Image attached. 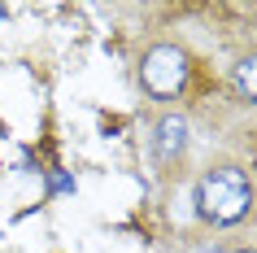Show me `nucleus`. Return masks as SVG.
Wrapping results in <instances>:
<instances>
[{
  "label": "nucleus",
  "mask_w": 257,
  "mask_h": 253,
  "mask_svg": "<svg viewBox=\"0 0 257 253\" xmlns=\"http://www.w3.org/2000/svg\"><path fill=\"white\" fill-rule=\"evenodd\" d=\"M253 210V188L240 166H214L196 179V214L214 227H235Z\"/></svg>",
  "instance_id": "1"
},
{
  "label": "nucleus",
  "mask_w": 257,
  "mask_h": 253,
  "mask_svg": "<svg viewBox=\"0 0 257 253\" xmlns=\"http://www.w3.org/2000/svg\"><path fill=\"white\" fill-rule=\"evenodd\" d=\"M140 83L144 92L157 101H170L188 88V53L179 44H153L149 53L140 57Z\"/></svg>",
  "instance_id": "2"
},
{
  "label": "nucleus",
  "mask_w": 257,
  "mask_h": 253,
  "mask_svg": "<svg viewBox=\"0 0 257 253\" xmlns=\"http://www.w3.org/2000/svg\"><path fill=\"white\" fill-rule=\"evenodd\" d=\"M183 148H188V118H183V114H166V118L153 127V157L157 161H175Z\"/></svg>",
  "instance_id": "3"
},
{
  "label": "nucleus",
  "mask_w": 257,
  "mask_h": 253,
  "mask_svg": "<svg viewBox=\"0 0 257 253\" xmlns=\"http://www.w3.org/2000/svg\"><path fill=\"white\" fill-rule=\"evenodd\" d=\"M231 88H235L240 101L257 105V53H248V57L235 61V70H231Z\"/></svg>",
  "instance_id": "4"
},
{
  "label": "nucleus",
  "mask_w": 257,
  "mask_h": 253,
  "mask_svg": "<svg viewBox=\"0 0 257 253\" xmlns=\"http://www.w3.org/2000/svg\"><path fill=\"white\" fill-rule=\"evenodd\" d=\"M192 253H222V249H214V244H205V249H192Z\"/></svg>",
  "instance_id": "5"
},
{
  "label": "nucleus",
  "mask_w": 257,
  "mask_h": 253,
  "mask_svg": "<svg viewBox=\"0 0 257 253\" xmlns=\"http://www.w3.org/2000/svg\"><path fill=\"white\" fill-rule=\"evenodd\" d=\"M235 253H257V249H235Z\"/></svg>",
  "instance_id": "6"
}]
</instances>
